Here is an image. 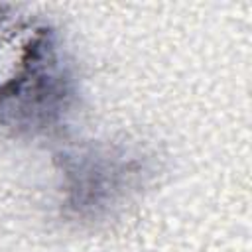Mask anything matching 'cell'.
I'll return each mask as SVG.
<instances>
[{
  "label": "cell",
  "mask_w": 252,
  "mask_h": 252,
  "mask_svg": "<svg viewBox=\"0 0 252 252\" xmlns=\"http://www.w3.org/2000/svg\"><path fill=\"white\" fill-rule=\"evenodd\" d=\"M75 77L49 20L0 6V132L55 130L75 102Z\"/></svg>",
  "instance_id": "obj_1"
},
{
  "label": "cell",
  "mask_w": 252,
  "mask_h": 252,
  "mask_svg": "<svg viewBox=\"0 0 252 252\" xmlns=\"http://www.w3.org/2000/svg\"><path fill=\"white\" fill-rule=\"evenodd\" d=\"M150 159L142 148L120 142L83 144L59 152L63 213L91 222L112 215L152 177Z\"/></svg>",
  "instance_id": "obj_2"
}]
</instances>
